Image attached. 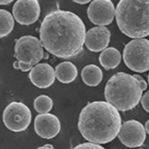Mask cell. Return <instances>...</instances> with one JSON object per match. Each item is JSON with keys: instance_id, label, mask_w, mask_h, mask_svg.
<instances>
[{"instance_id": "6da1fadb", "label": "cell", "mask_w": 149, "mask_h": 149, "mask_svg": "<svg viewBox=\"0 0 149 149\" xmlns=\"http://www.w3.org/2000/svg\"><path fill=\"white\" fill-rule=\"evenodd\" d=\"M86 34L84 23L77 14L58 9L49 13L42 21L40 40L49 53L70 59L83 51Z\"/></svg>"}, {"instance_id": "7a4b0ae2", "label": "cell", "mask_w": 149, "mask_h": 149, "mask_svg": "<svg viewBox=\"0 0 149 149\" xmlns=\"http://www.w3.org/2000/svg\"><path fill=\"white\" fill-rule=\"evenodd\" d=\"M122 125L119 111L107 102L95 101L86 104L79 114L78 127L89 142L107 144L116 137Z\"/></svg>"}, {"instance_id": "3957f363", "label": "cell", "mask_w": 149, "mask_h": 149, "mask_svg": "<svg viewBox=\"0 0 149 149\" xmlns=\"http://www.w3.org/2000/svg\"><path fill=\"white\" fill-rule=\"evenodd\" d=\"M121 32L133 39L149 36V0H121L116 8Z\"/></svg>"}, {"instance_id": "277c9868", "label": "cell", "mask_w": 149, "mask_h": 149, "mask_svg": "<svg viewBox=\"0 0 149 149\" xmlns=\"http://www.w3.org/2000/svg\"><path fill=\"white\" fill-rule=\"evenodd\" d=\"M142 92L134 75L120 72L108 80L104 88V97L107 103L118 111H127L137 106Z\"/></svg>"}, {"instance_id": "5b68a950", "label": "cell", "mask_w": 149, "mask_h": 149, "mask_svg": "<svg viewBox=\"0 0 149 149\" xmlns=\"http://www.w3.org/2000/svg\"><path fill=\"white\" fill-rule=\"evenodd\" d=\"M124 63L128 69L143 73L149 70V40L134 39L127 43L123 51Z\"/></svg>"}, {"instance_id": "8992f818", "label": "cell", "mask_w": 149, "mask_h": 149, "mask_svg": "<svg viewBox=\"0 0 149 149\" xmlns=\"http://www.w3.org/2000/svg\"><path fill=\"white\" fill-rule=\"evenodd\" d=\"M43 47L37 37L25 35L16 41L14 57L17 61L34 67L38 64L43 57Z\"/></svg>"}, {"instance_id": "52a82bcc", "label": "cell", "mask_w": 149, "mask_h": 149, "mask_svg": "<svg viewBox=\"0 0 149 149\" xmlns=\"http://www.w3.org/2000/svg\"><path fill=\"white\" fill-rule=\"evenodd\" d=\"M2 121L5 126L13 132H22L29 127L31 122V113L27 105L14 102L4 110Z\"/></svg>"}, {"instance_id": "ba28073f", "label": "cell", "mask_w": 149, "mask_h": 149, "mask_svg": "<svg viewBox=\"0 0 149 149\" xmlns=\"http://www.w3.org/2000/svg\"><path fill=\"white\" fill-rule=\"evenodd\" d=\"M120 142L127 148H138L144 144L146 131L141 122L136 120L124 122L118 134Z\"/></svg>"}, {"instance_id": "9c48e42d", "label": "cell", "mask_w": 149, "mask_h": 149, "mask_svg": "<svg viewBox=\"0 0 149 149\" xmlns=\"http://www.w3.org/2000/svg\"><path fill=\"white\" fill-rule=\"evenodd\" d=\"M115 14V7L110 0H94L87 8L89 19L98 26L110 25L113 21Z\"/></svg>"}, {"instance_id": "30bf717a", "label": "cell", "mask_w": 149, "mask_h": 149, "mask_svg": "<svg viewBox=\"0 0 149 149\" xmlns=\"http://www.w3.org/2000/svg\"><path fill=\"white\" fill-rule=\"evenodd\" d=\"M40 11V3L37 0H18L12 9L13 17L22 26H30L37 22Z\"/></svg>"}, {"instance_id": "8fae6325", "label": "cell", "mask_w": 149, "mask_h": 149, "mask_svg": "<svg viewBox=\"0 0 149 149\" xmlns=\"http://www.w3.org/2000/svg\"><path fill=\"white\" fill-rule=\"evenodd\" d=\"M61 122L52 113L39 114L34 119V130L37 135L46 139H53L61 131Z\"/></svg>"}, {"instance_id": "7c38bea8", "label": "cell", "mask_w": 149, "mask_h": 149, "mask_svg": "<svg viewBox=\"0 0 149 149\" xmlns=\"http://www.w3.org/2000/svg\"><path fill=\"white\" fill-rule=\"evenodd\" d=\"M111 33L105 26H96L90 29L86 32L85 46L93 52L104 51L108 46Z\"/></svg>"}, {"instance_id": "4fadbf2b", "label": "cell", "mask_w": 149, "mask_h": 149, "mask_svg": "<svg viewBox=\"0 0 149 149\" xmlns=\"http://www.w3.org/2000/svg\"><path fill=\"white\" fill-rule=\"evenodd\" d=\"M29 79L35 86L40 89H46L54 84L55 72L51 65L38 63L29 72Z\"/></svg>"}, {"instance_id": "5bb4252c", "label": "cell", "mask_w": 149, "mask_h": 149, "mask_svg": "<svg viewBox=\"0 0 149 149\" xmlns=\"http://www.w3.org/2000/svg\"><path fill=\"white\" fill-rule=\"evenodd\" d=\"M55 77L61 83L70 84L76 79L78 70L70 61H64L55 67Z\"/></svg>"}, {"instance_id": "9a60e30c", "label": "cell", "mask_w": 149, "mask_h": 149, "mask_svg": "<svg viewBox=\"0 0 149 149\" xmlns=\"http://www.w3.org/2000/svg\"><path fill=\"white\" fill-rule=\"evenodd\" d=\"M121 53L114 47L107 48L99 56V62L106 70L116 69L121 63Z\"/></svg>"}, {"instance_id": "2e32d148", "label": "cell", "mask_w": 149, "mask_h": 149, "mask_svg": "<svg viewBox=\"0 0 149 149\" xmlns=\"http://www.w3.org/2000/svg\"><path fill=\"white\" fill-rule=\"evenodd\" d=\"M84 83L89 86H96L100 84L103 78V72L98 66L90 64L84 66L81 71Z\"/></svg>"}, {"instance_id": "e0dca14e", "label": "cell", "mask_w": 149, "mask_h": 149, "mask_svg": "<svg viewBox=\"0 0 149 149\" xmlns=\"http://www.w3.org/2000/svg\"><path fill=\"white\" fill-rule=\"evenodd\" d=\"M14 27V17L8 10L0 9V39L11 33Z\"/></svg>"}, {"instance_id": "ac0fdd59", "label": "cell", "mask_w": 149, "mask_h": 149, "mask_svg": "<svg viewBox=\"0 0 149 149\" xmlns=\"http://www.w3.org/2000/svg\"><path fill=\"white\" fill-rule=\"evenodd\" d=\"M34 107L36 111L40 114L49 113L53 107V101L48 95H39L34 100Z\"/></svg>"}, {"instance_id": "d6986e66", "label": "cell", "mask_w": 149, "mask_h": 149, "mask_svg": "<svg viewBox=\"0 0 149 149\" xmlns=\"http://www.w3.org/2000/svg\"><path fill=\"white\" fill-rule=\"evenodd\" d=\"M72 149H106L101 145L95 144L92 142H84L74 146Z\"/></svg>"}, {"instance_id": "ffe728a7", "label": "cell", "mask_w": 149, "mask_h": 149, "mask_svg": "<svg viewBox=\"0 0 149 149\" xmlns=\"http://www.w3.org/2000/svg\"><path fill=\"white\" fill-rule=\"evenodd\" d=\"M13 66H14V69L16 70H20L22 72H28V71H31V70H32L33 66H30L29 64H26V63H20V62H19V61H15L13 63Z\"/></svg>"}, {"instance_id": "44dd1931", "label": "cell", "mask_w": 149, "mask_h": 149, "mask_svg": "<svg viewBox=\"0 0 149 149\" xmlns=\"http://www.w3.org/2000/svg\"><path fill=\"white\" fill-rule=\"evenodd\" d=\"M141 104L145 110L149 113V90H148L141 98Z\"/></svg>"}, {"instance_id": "7402d4cb", "label": "cell", "mask_w": 149, "mask_h": 149, "mask_svg": "<svg viewBox=\"0 0 149 149\" xmlns=\"http://www.w3.org/2000/svg\"><path fill=\"white\" fill-rule=\"evenodd\" d=\"M134 77L138 81V82H139V85H140V87H141V89H142V91H145V90H146V89H147V87H148V84H147V82L145 81L144 78H142L140 74H134Z\"/></svg>"}, {"instance_id": "603a6c76", "label": "cell", "mask_w": 149, "mask_h": 149, "mask_svg": "<svg viewBox=\"0 0 149 149\" xmlns=\"http://www.w3.org/2000/svg\"><path fill=\"white\" fill-rule=\"evenodd\" d=\"M37 149H55L54 147H53V146H52V145L50 144H46L45 145V146H41V147L38 148Z\"/></svg>"}, {"instance_id": "cb8c5ba5", "label": "cell", "mask_w": 149, "mask_h": 149, "mask_svg": "<svg viewBox=\"0 0 149 149\" xmlns=\"http://www.w3.org/2000/svg\"><path fill=\"white\" fill-rule=\"evenodd\" d=\"M74 2H76L78 4H81V5H84V4H87L89 2H91L90 0H74Z\"/></svg>"}, {"instance_id": "d4e9b609", "label": "cell", "mask_w": 149, "mask_h": 149, "mask_svg": "<svg viewBox=\"0 0 149 149\" xmlns=\"http://www.w3.org/2000/svg\"><path fill=\"white\" fill-rule=\"evenodd\" d=\"M13 2L12 0H0V5H9Z\"/></svg>"}, {"instance_id": "484cf974", "label": "cell", "mask_w": 149, "mask_h": 149, "mask_svg": "<svg viewBox=\"0 0 149 149\" xmlns=\"http://www.w3.org/2000/svg\"><path fill=\"white\" fill-rule=\"evenodd\" d=\"M145 129H146V131L147 132V134H149V119L146 122V125H145Z\"/></svg>"}, {"instance_id": "4316f807", "label": "cell", "mask_w": 149, "mask_h": 149, "mask_svg": "<svg viewBox=\"0 0 149 149\" xmlns=\"http://www.w3.org/2000/svg\"><path fill=\"white\" fill-rule=\"evenodd\" d=\"M49 58V54L47 52L43 53V57H42V59H48Z\"/></svg>"}, {"instance_id": "83f0119b", "label": "cell", "mask_w": 149, "mask_h": 149, "mask_svg": "<svg viewBox=\"0 0 149 149\" xmlns=\"http://www.w3.org/2000/svg\"><path fill=\"white\" fill-rule=\"evenodd\" d=\"M148 84H149V74L148 75Z\"/></svg>"}, {"instance_id": "f1b7e54d", "label": "cell", "mask_w": 149, "mask_h": 149, "mask_svg": "<svg viewBox=\"0 0 149 149\" xmlns=\"http://www.w3.org/2000/svg\"><path fill=\"white\" fill-rule=\"evenodd\" d=\"M138 149H144V148H138Z\"/></svg>"}]
</instances>
